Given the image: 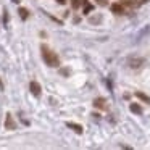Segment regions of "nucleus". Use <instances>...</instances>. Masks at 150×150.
Returning <instances> with one entry per match:
<instances>
[{"label":"nucleus","instance_id":"nucleus-1","mask_svg":"<svg viewBox=\"0 0 150 150\" xmlns=\"http://www.w3.org/2000/svg\"><path fill=\"white\" fill-rule=\"evenodd\" d=\"M40 52H42V58H44V62H45V65L52 66V68H58V66H60L58 55H57L53 50H50L49 45L42 44V45H40Z\"/></svg>","mask_w":150,"mask_h":150},{"label":"nucleus","instance_id":"nucleus-8","mask_svg":"<svg viewBox=\"0 0 150 150\" xmlns=\"http://www.w3.org/2000/svg\"><path fill=\"white\" fill-rule=\"evenodd\" d=\"M129 110L132 111V113H136V115H142V108H140V105H137V103H131Z\"/></svg>","mask_w":150,"mask_h":150},{"label":"nucleus","instance_id":"nucleus-12","mask_svg":"<svg viewBox=\"0 0 150 150\" xmlns=\"http://www.w3.org/2000/svg\"><path fill=\"white\" fill-rule=\"evenodd\" d=\"M92 10H94L92 5H87V4L84 5V15H89V11H92Z\"/></svg>","mask_w":150,"mask_h":150},{"label":"nucleus","instance_id":"nucleus-13","mask_svg":"<svg viewBox=\"0 0 150 150\" xmlns=\"http://www.w3.org/2000/svg\"><path fill=\"white\" fill-rule=\"evenodd\" d=\"M57 2H58V4H65L66 0H57Z\"/></svg>","mask_w":150,"mask_h":150},{"label":"nucleus","instance_id":"nucleus-3","mask_svg":"<svg viewBox=\"0 0 150 150\" xmlns=\"http://www.w3.org/2000/svg\"><path fill=\"white\" fill-rule=\"evenodd\" d=\"M29 89H31V92H33V95H36V97H39V95H40V86L37 84L36 81H33L29 84Z\"/></svg>","mask_w":150,"mask_h":150},{"label":"nucleus","instance_id":"nucleus-9","mask_svg":"<svg viewBox=\"0 0 150 150\" xmlns=\"http://www.w3.org/2000/svg\"><path fill=\"white\" fill-rule=\"evenodd\" d=\"M136 97H137V98H140L142 102H145L147 105H150V97H149V95L142 94V92H136Z\"/></svg>","mask_w":150,"mask_h":150},{"label":"nucleus","instance_id":"nucleus-6","mask_svg":"<svg viewBox=\"0 0 150 150\" xmlns=\"http://www.w3.org/2000/svg\"><path fill=\"white\" fill-rule=\"evenodd\" d=\"M66 126L71 127V129L74 131V132L82 134V126H81V124H76V123H71V121H68V123H66Z\"/></svg>","mask_w":150,"mask_h":150},{"label":"nucleus","instance_id":"nucleus-11","mask_svg":"<svg viewBox=\"0 0 150 150\" xmlns=\"http://www.w3.org/2000/svg\"><path fill=\"white\" fill-rule=\"evenodd\" d=\"M20 16H21V20H26L28 18V10L26 8H20Z\"/></svg>","mask_w":150,"mask_h":150},{"label":"nucleus","instance_id":"nucleus-10","mask_svg":"<svg viewBox=\"0 0 150 150\" xmlns=\"http://www.w3.org/2000/svg\"><path fill=\"white\" fill-rule=\"evenodd\" d=\"M86 4H87L86 0H71V5H73L74 10H78L79 7H82V5H86Z\"/></svg>","mask_w":150,"mask_h":150},{"label":"nucleus","instance_id":"nucleus-2","mask_svg":"<svg viewBox=\"0 0 150 150\" xmlns=\"http://www.w3.org/2000/svg\"><path fill=\"white\" fill-rule=\"evenodd\" d=\"M94 107L95 108H100V110H107V102H105V98L98 97L94 100Z\"/></svg>","mask_w":150,"mask_h":150},{"label":"nucleus","instance_id":"nucleus-7","mask_svg":"<svg viewBox=\"0 0 150 150\" xmlns=\"http://www.w3.org/2000/svg\"><path fill=\"white\" fill-rule=\"evenodd\" d=\"M111 11L116 15H121V13H124V7L120 4H115V5H111Z\"/></svg>","mask_w":150,"mask_h":150},{"label":"nucleus","instance_id":"nucleus-14","mask_svg":"<svg viewBox=\"0 0 150 150\" xmlns=\"http://www.w3.org/2000/svg\"><path fill=\"white\" fill-rule=\"evenodd\" d=\"M13 2H15V4H18V2H20V0H13Z\"/></svg>","mask_w":150,"mask_h":150},{"label":"nucleus","instance_id":"nucleus-5","mask_svg":"<svg viewBox=\"0 0 150 150\" xmlns=\"http://www.w3.org/2000/svg\"><path fill=\"white\" fill-rule=\"evenodd\" d=\"M5 127H7V129H15V127H16V124H15V121H13V118H11L10 113L7 115V120H5Z\"/></svg>","mask_w":150,"mask_h":150},{"label":"nucleus","instance_id":"nucleus-15","mask_svg":"<svg viewBox=\"0 0 150 150\" xmlns=\"http://www.w3.org/2000/svg\"><path fill=\"white\" fill-rule=\"evenodd\" d=\"M98 2H102V0H98Z\"/></svg>","mask_w":150,"mask_h":150},{"label":"nucleus","instance_id":"nucleus-4","mask_svg":"<svg viewBox=\"0 0 150 150\" xmlns=\"http://www.w3.org/2000/svg\"><path fill=\"white\" fill-rule=\"evenodd\" d=\"M129 66L131 68H139V66H142L144 63V58H129Z\"/></svg>","mask_w":150,"mask_h":150}]
</instances>
